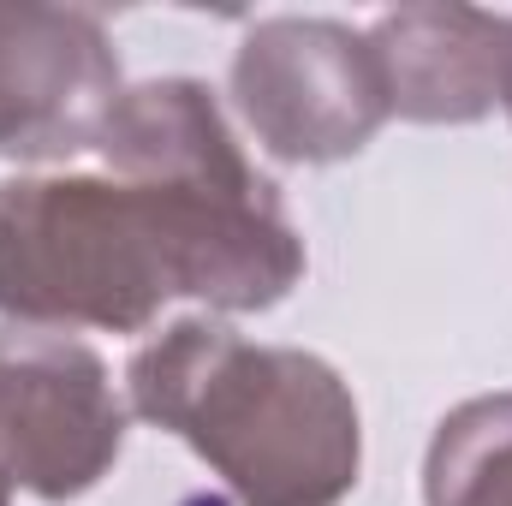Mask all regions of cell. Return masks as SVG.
I'll list each match as a JSON object with an SVG mask.
<instances>
[{
	"mask_svg": "<svg viewBox=\"0 0 512 506\" xmlns=\"http://www.w3.org/2000/svg\"><path fill=\"white\" fill-rule=\"evenodd\" d=\"M233 102L256 143L292 167L352 161L393 120L370 30L304 12L256 18L239 36Z\"/></svg>",
	"mask_w": 512,
	"mask_h": 506,
	"instance_id": "3957f363",
	"label": "cell"
},
{
	"mask_svg": "<svg viewBox=\"0 0 512 506\" xmlns=\"http://www.w3.org/2000/svg\"><path fill=\"white\" fill-rule=\"evenodd\" d=\"M0 506H12V483H6V471H0Z\"/></svg>",
	"mask_w": 512,
	"mask_h": 506,
	"instance_id": "ba28073f",
	"label": "cell"
},
{
	"mask_svg": "<svg viewBox=\"0 0 512 506\" xmlns=\"http://www.w3.org/2000/svg\"><path fill=\"white\" fill-rule=\"evenodd\" d=\"M131 417L179 435L239 506H340L364 471L346 376L304 346H262L221 316H179L126 364Z\"/></svg>",
	"mask_w": 512,
	"mask_h": 506,
	"instance_id": "7a4b0ae2",
	"label": "cell"
},
{
	"mask_svg": "<svg viewBox=\"0 0 512 506\" xmlns=\"http://www.w3.org/2000/svg\"><path fill=\"white\" fill-rule=\"evenodd\" d=\"M382 60L387 114L411 126H477L507 108L512 78V12L423 0L393 6L370 24Z\"/></svg>",
	"mask_w": 512,
	"mask_h": 506,
	"instance_id": "8992f818",
	"label": "cell"
},
{
	"mask_svg": "<svg viewBox=\"0 0 512 506\" xmlns=\"http://www.w3.org/2000/svg\"><path fill=\"white\" fill-rule=\"evenodd\" d=\"M423 506H512V393H483L435 423Z\"/></svg>",
	"mask_w": 512,
	"mask_h": 506,
	"instance_id": "52a82bcc",
	"label": "cell"
},
{
	"mask_svg": "<svg viewBox=\"0 0 512 506\" xmlns=\"http://www.w3.org/2000/svg\"><path fill=\"white\" fill-rule=\"evenodd\" d=\"M96 149L102 179H0L6 322L143 334L173 298L256 316L304 280V233L203 78L126 84Z\"/></svg>",
	"mask_w": 512,
	"mask_h": 506,
	"instance_id": "6da1fadb",
	"label": "cell"
},
{
	"mask_svg": "<svg viewBox=\"0 0 512 506\" xmlns=\"http://www.w3.org/2000/svg\"><path fill=\"white\" fill-rule=\"evenodd\" d=\"M131 405L96 346L54 328H0V471L36 501L90 495L126 453Z\"/></svg>",
	"mask_w": 512,
	"mask_h": 506,
	"instance_id": "277c9868",
	"label": "cell"
},
{
	"mask_svg": "<svg viewBox=\"0 0 512 506\" xmlns=\"http://www.w3.org/2000/svg\"><path fill=\"white\" fill-rule=\"evenodd\" d=\"M120 96V54L96 12L0 0V161L48 167L96 149Z\"/></svg>",
	"mask_w": 512,
	"mask_h": 506,
	"instance_id": "5b68a950",
	"label": "cell"
},
{
	"mask_svg": "<svg viewBox=\"0 0 512 506\" xmlns=\"http://www.w3.org/2000/svg\"><path fill=\"white\" fill-rule=\"evenodd\" d=\"M507 114H512V78H507Z\"/></svg>",
	"mask_w": 512,
	"mask_h": 506,
	"instance_id": "9c48e42d",
	"label": "cell"
}]
</instances>
